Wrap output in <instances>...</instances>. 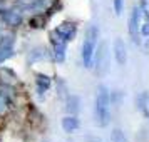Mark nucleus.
Instances as JSON below:
<instances>
[{
	"mask_svg": "<svg viewBox=\"0 0 149 142\" xmlns=\"http://www.w3.org/2000/svg\"><path fill=\"white\" fill-rule=\"evenodd\" d=\"M146 20H148V24H149V14H146Z\"/></svg>",
	"mask_w": 149,
	"mask_h": 142,
	"instance_id": "obj_19",
	"label": "nucleus"
},
{
	"mask_svg": "<svg viewBox=\"0 0 149 142\" xmlns=\"http://www.w3.org/2000/svg\"><path fill=\"white\" fill-rule=\"evenodd\" d=\"M139 34L144 35V37H149V24L148 22L142 24V25H139Z\"/></svg>",
	"mask_w": 149,
	"mask_h": 142,
	"instance_id": "obj_18",
	"label": "nucleus"
},
{
	"mask_svg": "<svg viewBox=\"0 0 149 142\" xmlns=\"http://www.w3.org/2000/svg\"><path fill=\"white\" fill-rule=\"evenodd\" d=\"M112 5H114L116 15H117V17L122 15V10H124V0H114V2H112Z\"/></svg>",
	"mask_w": 149,
	"mask_h": 142,
	"instance_id": "obj_16",
	"label": "nucleus"
},
{
	"mask_svg": "<svg viewBox=\"0 0 149 142\" xmlns=\"http://www.w3.org/2000/svg\"><path fill=\"white\" fill-rule=\"evenodd\" d=\"M45 59H50V54L45 47H35L30 50L29 54V62H39V60H45Z\"/></svg>",
	"mask_w": 149,
	"mask_h": 142,
	"instance_id": "obj_13",
	"label": "nucleus"
},
{
	"mask_svg": "<svg viewBox=\"0 0 149 142\" xmlns=\"http://www.w3.org/2000/svg\"><path fill=\"white\" fill-rule=\"evenodd\" d=\"M112 52H114V59L117 62V65L124 67L126 62H127V47L122 40L121 37L114 39V44H112Z\"/></svg>",
	"mask_w": 149,
	"mask_h": 142,
	"instance_id": "obj_8",
	"label": "nucleus"
},
{
	"mask_svg": "<svg viewBox=\"0 0 149 142\" xmlns=\"http://www.w3.org/2000/svg\"><path fill=\"white\" fill-rule=\"evenodd\" d=\"M94 117L99 127H107L111 122V92L106 85H97L94 100Z\"/></svg>",
	"mask_w": 149,
	"mask_h": 142,
	"instance_id": "obj_1",
	"label": "nucleus"
},
{
	"mask_svg": "<svg viewBox=\"0 0 149 142\" xmlns=\"http://www.w3.org/2000/svg\"><path fill=\"white\" fill-rule=\"evenodd\" d=\"M141 15H142V10L139 5H134L131 8V14H129V20H127V30H129V35L134 44H139V25H141Z\"/></svg>",
	"mask_w": 149,
	"mask_h": 142,
	"instance_id": "obj_4",
	"label": "nucleus"
},
{
	"mask_svg": "<svg viewBox=\"0 0 149 142\" xmlns=\"http://www.w3.org/2000/svg\"><path fill=\"white\" fill-rule=\"evenodd\" d=\"M35 85H37V92H39V95H42L45 90L50 89V85H52V79H50L47 74H44V72H37V74H35Z\"/></svg>",
	"mask_w": 149,
	"mask_h": 142,
	"instance_id": "obj_12",
	"label": "nucleus"
},
{
	"mask_svg": "<svg viewBox=\"0 0 149 142\" xmlns=\"http://www.w3.org/2000/svg\"><path fill=\"white\" fill-rule=\"evenodd\" d=\"M62 130L65 132V134H72V132H75L77 129L81 127V121H79V117L77 115H70L67 114L65 117H62Z\"/></svg>",
	"mask_w": 149,
	"mask_h": 142,
	"instance_id": "obj_9",
	"label": "nucleus"
},
{
	"mask_svg": "<svg viewBox=\"0 0 149 142\" xmlns=\"http://www.w3.org/2000/svg\"><path fill=\"white\" fill-rule=\"evenodd\" d=\"M148 100H149V97H148Z\"/></svg>",
	"mask_w": 149,
	"mask_h": 142,
	"instance_id": "obj_20",
	"label": "nucleus"
},
{
	"mask_svg": "<svg viewBox=\"0 0 149 142\" xmlns=\"http://www.w3.org/2000/svg\"><path fill=\"white\" fill-rule=\"evenodd\" d=\"M148 97H149L148 92H141V94L136 97V105H137V109L141 110L142 114L148 115V117H149V110H148V107H149V100H148Z\"/></svg>",
	"mask_w": 149,
	"mask_h": 142,
	"instance_id": "obj_14",
	"label": "nucleus"
},
{
	"mask_svg": "<svg viewBox=\"0 0 149 142\" xmlns=\"http://www.w3.org/2000/svg\"><path fill=\"white\" fill-rule=\"evenodd\" d=\"M15 55L14 50V37L12 35H3L0 39V65L8 59H12Z\"/></svg>",
	"mask_w": 149,
	"mask_h": 142,
	"instance_id": "obj_7",
	"label": "nucleus"
},
{
	"mask_svg": "<svg viewBox=\"0 0 149 142\" xmlns=\"http://www.w3.org/2000/svg\"><path fill=\"white\" fill-rule=\"evenodd\" d=\"M77 35V24L75 22H70V20H65L59 24L57 27L50 32V42L52 40H59V42H72Z\"/></svg>",
	"mask_w": 149,
	"mask_h": 142,
	"instance_id": "obj_3",
	"label": "nucleus"
},
{
	"mask_svg": "<svg viewBox=\"0 0 149 142\" xmlns=\"http://www.w3.org/2000/svg\"><path fill=\"white\" fill-rule=\"evenodd\" d=\"M57 84L61 85V87L57 89V92H59L61 95H65V94H67V85H65V82L62 80V79H57Z\"/></svg>",
	"mask_w": 149,
	"mask_h": 142,
	"instance_id": "obj_17",
	"label": "nucleus"
},
{
	"mask_svg": "<svg viewBox=\"0 0 149 142\" xmlns=\"http://www.w3.org/2000/svg\"><path fill=\"white\" fill-rule=\"evenodd\" d=\"M81 110V97L74 94H69L65 97V112L70 115H77Z\"/></svg>",
	"mask_w": 149,
	"mask_h": 142,
	"instance_id": "obj_11",
	"label": "nucleus"
},
{
	"mask_svg": "<svg viewBox=\"0 0 149 142\" xmlns=\"http://www.w3.org/2000/svg\"><path fill=\"white\" fill-rule=\"evenodd\" d=\"M12 89V85L8 84H3L0 85V117H5L8 114V110L14 105V99H12V94L8 92Z\"/></svg>",
	"mask_w": 149,
	"mask_h": 142,
	"instance_id": "obj_6",
	"label": "nucleus"
},
{
	"mask_svg": "<svg viewBox=\"0 0 149 142\" xmlns=\"http://www.w3.org/2000/svg\"><path fill=\"white\" fill-rule=\"evenodd\" d=\"M0 20L7 27H20L24 17L19 8H3V10H0Z\"/></svg>",
	"mask_w": 149,
	"mask_h": 142,
	"instance_id": "obj_5",
	"label": "nucleus"
},
{
	"mask_svg": "<svg viewBox=\"0 0 149 142\" xmlns=\"http://www.w3.org/2000/svg\"><path fill=\"white\" fill-rule=\"evenodd\" d=\"M67 45L65 42H59V40H52V55H54V59L59 64L65 60V55H67Z\"/></svg>",
	"mask_w": 149,
	"mask_h": 142,
	"instance_id": "obj_10",
	"label": "nucleus"
},
{
	"mask_svg": "<svg viewBox=\"0 0 149 142\" xmlns=\"http://www.w3.org/2000/svg\"><path fill=\"white\" fill-rule=\"evenodd\" d=\"M97 42H99V27L97 25H91L86 32L84 42L81 47V59L86 69H91L94 64V55L97 50Z\"/></svg>",
	"mask_w": 149,
	"mask_h": 142,
	"instance_id": "obj_2",
	"label": "nucleus"
},
{
	"mask_svg": "<svg viewBox=\"0 0 149 142\" xmlns=\"http://www.w3.org/2000/svg\"><path fill=\"white\" fill-rule=\"evenodd\" d=\"M111 139H112V142H129V139L126 137V134L122 132L119 127L112 129V134H111Z\"/></svg>",
	"mask_w": 149,
	"mask_h": 142,
	"instance_id": "obj_15",
	"label": "nucleus"
}]
</instances>
